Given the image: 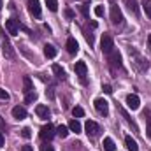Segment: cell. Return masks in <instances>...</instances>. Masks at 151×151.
<instances>
[{
	"instance_id": "cell-1",
	"label": "cell",
	"mask_w": 151,
	"mask_h": 151,
	"mask_svg": "<svg viewBox=\"0 0 151 151\" xmlns=\"http://www.w3.org/2000/svg\"><path fill=\"white\" fill-rule=\"evenodd\" d=\"M130 51V58H132V62H134V69L137 70V72H144V70H148V67H150V63L134 49V47H130L128 49Z\"/></svg>"
},
{
	"instance_id": "cell-2",
	"label": "cell",
	"mask_w": 151,
	"mask_h": 151,
	"mask_svg": "<svg viewBox=\"0 0 151 151\" xmlns=\"http://www.w3.org/2000/svg\"><path fill=\"white\" fill-rule=\"evenodd\" d=\"M2 53H4V56L9 58V60H14V58H16L14 47L11 46V40H9V35L5 34V28L2 30Z\"/></svg>"
},
{
	"instance_id": "cell-3",
	"label": "cell",
	"mask_w": 151,
	"mask_h": 151,
	"mask_svg": "<svg viewBox=\"0 0 151 151\" xmlns=\"http://www.w3.org/2000/svg\"><path fill=\"white\" fill-rule=\"evenodd\" d=\"M100 49H102V53H104V55H109V53L114 49V40H113V37H111L109 34H104V35H102V40H100Z\"/></svg>"
},
{
	"instance_id": "cell-4",
	"label": "cell",
	"mask_w": 151,
	"mask_h": 151,
	"mask_svg": "<svg viewBox=\"0 0 151 151\" xmlns=\"http://www.w3.org/2000/svg\"><path fill=\"white\" fill-rule=\"evenodd\" d=\"M107 56H109V65H111V69H113V70H116V69H119V70H121V69H123L121 56H119V53H118L116 49H113Z\"/></svg>"
},
{
	"instance_id": "cell-5",
	"label": "cell",
	"mask_w": 151,
	"mask_h": 151,
	"mask_svg": "<svg viewBox=\"0 0 151 151\" xmlns=\"http://www.w3.org/2000/svg\"><path fill=\"white\" fill-rule=\"evenodd\" d=\"M55 130H56V128H55L51 123H47V125H44V127L40 128V134H39V135H40L42 141H51V139L55 137Z\"/></svg>"
},
{
	"instance_id": "cell-6",
	"label": "cell",
	"mask_w": 151,
	"mask_h": 151,
	"mask_svg": "<svg viewBox=\"0 0 151 151\" xmlns=\"http://www.w3.org/2000/svg\"><path fill=\"white\" fill-rule=\"evenodd\" d=\"M84 130H86V134H88L90 137H97V135L100 134V127H99L95 121H91V119H88V121H86Z\"/></svg>"
},
{
	"instance_id": "cell-7",
	"label": "cell",
	"mask_w": 151,
	"mask_h": 151,
	"mask_svg": "<svg viewBox=\"0 0 151 151\" xmlns=\"http://www.w3.org/2000/svg\"><path fill=\"white\" fill-rule=\"evenodd\" d=\"M27 5H28V12H30L34 18H40L42 11H40V4H39V0H28Z\"/></svg>"
},
{
	"instance_id": "cell-8",
	"label": "cell",
	"mask_w": 151,
	"mask_h": 151,
	"mask_svg": "<svg viewBox=\"0 0 151 151\" xmlns=\"http://www.w3.org/2000/svg\"><path fill=\"white\" fill-rule=\"evenodd\" d=\"M95 109H97V113L99 114L107 116V114H109V104H107V100H104V99H97V100H95Z\"/></svg>"
},
{
	"instance_id": "cell-9",
	"label": "cell",
	"mask_w": 151,
	"mask_h": 151,
	"mask_svg": "<svg viewBox=\"0 0 151 151\" xmlns=\"http://www.w3.org/2000/svg\"><path fill=\"white\" fill-rule=\"evenodd\" d=\"M111 21H113V25H121L123 23V14H121V9L118 5L111 7Z\"/></svg>"
},
{
	"instance_id": "cell-10",
	"label": "cell",
	"mask_w": 151,
	"mask_h": 151,
	"mask_svg": "<svg viewBox=\"0 0 151 151\" xmlns=\"http://www.w3.org/2000/svg\"><path fill=\"white\" fill-rule=\"evenodd\" d=\"M5 30H7L9 35H18V32H19V25H18V21H16L14 18L7 19V21H5Z\"/></svg>"
},
{
	"instance_id": "cell-11",
	"label": "cell",
	"mask_w": 151,
	"mask_h": 151,
	"mask_svg": "<svg viewBox=\"0 0 151 151\" xmlns=\"http://www.w3.org/2000/svg\"><path fill=\"white\" fill-rule=\"evenodd\" d=\"M127 106H128V109L137 111V109L141 107V100H139V97H137V95H128V97H127Z\"/></svg>"
},
{
	"instance_id": "cell-12",
	"label": "cell",
	"mask_w": 151,
	"mask_h": 151,
	"mask_svg": "<svg viewBox=\"0 0 151 151\" xmlns=\"http://www.w3.org/2000/svg\"><path fill=\"white\" fill-rule=\"evenodd\" d=\"M74 70H76V74L81 77V81L84 83V76H86V72H88V67H86V63H84V62H76Z\"/></svg>"
},
{
	"instance_id": "cell-13",
	"label": "cell",
	"mask_w": 151,
	"mask_h": 151,
	"mask_svg": "<svg viewBox=\"0 0 151 151\" xmlns=\"http://www.w3.org/2000/svg\"><path fill=\"white\" fill-rule=\"evenodd\" d=\"M67 51L70 55H76L79 51V44H77V40L74 37H69V40H67Z\"/></svg>"
},
{
	"instance_id": "cell-14",
	"label": "cell",
	"mask_w": 151,
	"mask_h": 151,
	"mask_svg": "<svg viewBox=\"0 0 151 151\" xmlns=\"http://www.w3.org/2000/svg\"><path fill=\"white\" fill-rule=\"evenodd\" d=\"M35 113L40 119H47L49 118V109H47V106H42V104H39L37 107H35Z\"/></svg>"
},
{
	"instance_id": "cell-15",
	"label": "cell",
	"mask_w": 151,
	"mask_h": 151,
	"mask_svg": "<svg viewBox=\"0 0 151 151\" xmlns=\"http://www.w3.org/2000/svg\"><path fill=\"white\" fill-rule=\"evenodd\" d=\"M12 116H14L16 119H25V118H27V109H25L23 106H16V107L12 109Z\"/></svg>"
},
{
	"instance_id": "cell-16",
	"label": "cell",
	"mask_w": 151,
	"mask_h": 151,
	"mask_svg": "<svg viewBox=\"0 0 151 151\" xmlns=\"http://www.w3.org/2000/svg\"><path fill=\"white\" fill-rule=\"evenodd\" d=\"M144 119H146V134L151 139V107H148L144 111Z\"/></svg>"
},
{
	"instance_id": "cell-17",
	"label": "cell",
	"mask_w": 151,
	"mask_h": 151,
	"mask_svg": "<svg viewBox=\"0 0 151 151\" xmlns=\"http://www.w3.org/2000/svg\"><path fill=\"white\" fill-rule=\"evenodd\" d=\"M44 56L46 58H55L56 56V47L51 46V44H46L44 46Z\"/></svg>"
},
{
	"instance_id": "cell-18",
	"label": "cell",
	"mask_w": 151,
	"mask_h": 151,
	"mask_svg": "<svg viewBox=\"0 0 151 151\" xmlns=\"http://www.w3.org/2000/svg\"><path fill=\"white\" fill-rule=\"evenodd\" d=\"M125 144H127V150H128V151H139L137 142H135L130 135H127V137H125Z\"/></svg>"
},
{
	"instance_id": "cell-19",
	"label": "cell",
	"mask_w": 151,
	"mask_h": 151,
	"mask_svg": "<svg viewBox=\"0 0 151 151\" xmlns=\"http://www.w3.org/2000/svg\"><path fill=\"white\" fill-rule=\"evenodd\" d=\"M125 4H127V7H128V11L132 12V14H139V5H137V0H125Z\"/></svg>"
},
{
	"instance_id": "cell-20",
	"label": "cell",
	"mask_w": 151,
	"mask_h": 151,
	"mask_svg": "<svg viewBox=\"0 0 151 151\" xmlns=\"http://www.w3.org/2000/svg\"><path fill=\"white\" fill-rule=\"evenodd\" d=\"M23 91L25 93L34 91V84H32V79L30 77H23Z\"/></svg>"
},
{
	"instance_id": "cell-21",
	"label": "cell",
	"mask_w": 151,
	"mask_h": 151,
	"mask_svg": "<svg viewBox=\"0 0 151 151\" xmlns=\"http://www.w3.org/2000/svg\"><path fill=\"white\" fill-rule=\"evenodd\" d=\"M102 146H104V150H106V151H114V150H116V144H114V141L111 139V137H106Z\"/></svg>"
},
{
	"instance_id": "cell-22",
	"label": "cell",
	"mask_w": 151,
	"mask_h": 151,
	"mask_svg": "<svg viewBox=\"0 0 151 151\" xmlns=\"http://www.w3.org/2000/svg\"><path fill=\"white\" fill-rule=\"evenodd\" d=\"M69 130H70V132H76V134H81V123H79L77 119H70Z\"/></svg>"
},
{
	"instance_id": "cell-23",
	"label": "cell",
	"mask_w": 151,
	"mask_h": 151,
	"mask_svg": "<svg viewBox=\"0 0 151 151\" xmlns=\"http://www.w3.org/2000/svg\"><path fill=\"white\" fill-rule=\"evenodd\" d=\"M56 134H58L62 139H65V137L69 135V127H65V125H60V127L56 128Z\"/></svg>"
},
{
	"instance_id": "cell-24",
	"label": "cell",
	"mask_w": 151,
	"mask_h": 151,
	"mask_svg": "<svg viewBox=\"0 0 151 151\" xmlns=\"http://www.w3.org/2000/svg\"><path fill=\"white\" fill-rule=\"evenodd\" d=\"M53 72L56 74V77H58V79H65V70H63L60 65H53Z\"/></svg>"
},
{
	"instance_id": "cell-25",
	"label": "cell",
	"mask_w": 151,
	"mask_h": 151,
	"mask_svg": "<svg viewBox=\"0 0 151 151\" xmlns=\"http://www.w3.org/2000/svg\"><path fill=\"white\" fill-rule=\"evenodd\" d=\"M142 9H144L146 16L151 19V0H142Z\"/></svg>"
},
{
	"instance_id": "cell-26",
	"label": "cell",
	"mask_w": 151,
	"mask_h": 151,
	"mask_svg": "<svg viewBox=\"0 0 151 151\" xmlns=\"http://www.w3.org/2000/svg\"><path fill=\"white\" fill-rule=\"evenodd\" d=\"M46 5H47V9L51 12H56L58 11V2L56 0H46Z\"/></svg>"
},
{
	"instance_id": "cell-27",
	"label": "cell",
	"mask_w": 151,
	"mask_h": 151,
	"mask_svg": "<svg viewBox=\"0 0 151 151\" xmlns=\"http://www.w3.org/2000/svg\"><path fill=\"white\" fill-rule=\"evenodd\" d=\"M35 100H37V93H35V91L27 93V97H25V102H27V104H32V102H35Z\"/></svg>"
},
{
	"instance_id": "cell-28",
	"label": "cell",
	"mask_w": 151,
	"mask_h": 151,
	"mask_svg": "<svg viewBox=\"0 0 151 151\" xmlns=\"http://www.w3.org/2000/svg\"><path fill=\"white\" fill-rule=\"evenodd\" d=\"M72 116H74V118H83V116H84V111H83V107L76 106L74 109H72Z\"/></svg>"
},
{
	"instance_id": "cell-29",
	"label": "cell",
	"mask_w": 151,
	"mask_h": 151,
	"mask_svg": "<svg viewBox=\"0 0 151 151\" xmlns=\"http://www.w3.org/2000/svg\"><path fill=\"white\" fill-rule=\"evenodd\" d=\"M81 12H83L84 18H90V7H88V4H83L81 5Z\"/></svg>"
},
{
	"instance_id": "cell-30",
	"label": "cell",
	"mask_w": 151,
	"mask_h": 151,
	"mask_svg": "<svg viewBox=\"0 0 151 151\" xmlns=\"http://www.w3.org/2000/svg\"><path fill=\"white\" fill-rule=\"evenodd\" d=\"M21 137H25V139H30V137H32V132H30L28 127H25V128L21 130Z\"/></svg>"
},
{
	"instance_id": "cell-31",
	"label": "cell",
	"mask_w": 151,
	"mask_h": 151,
	"mask_svg": "<svg viewBox=\"0 0 151 151\" xmlns=\"http://www.w3.org/2000/svg\"><path fill=\"white\" fill-rule=\"evenodd\" d=\"M95 14H97L99 18L104 16V7H102V5H97V7H95Z\"/></svg>"
},
{
	"instance_id": "cell-32",
	"label": "cell",
	"mask_w": 151,
	"mask_h": 151,
	"mask_svg": "<svg viewBox=\"0 0 151 151\" xmlns=\"http://www.w3.org/2000/svg\"><path fill=\"white\" fill-rule=\"evenodd\" d=\"M0 99H2V100H9V93H7L4 88H0Z\"/></svg>"
},
{
	"instance_id": "cell-33",
	"label": "cell",
	"mask_w": 151,
	"mask_h": 151,
	"mask_svg": "<svg viewBox=\"0 0 151 151\" xmlns=\"http://www.w3.org/2000/svg\"><path fill=\"white\" fill-rule=\"evenodd\" d=\"M40 151H55V150H53V146H49V144H42V146H40Z\"/></svg>"
},
{
	"instance_id": "cell-34",
	"label": "cell",
	"mask_w": 151,
	"mask_h": 151,
	"mask_svg": "<svg viewBox=\"0 0 151 151\" xmlns=\"http://www.w3.org/2000/svg\"><path fill=\"white\" fill-rule=\"evenodd\" d=\"M65 16H67L69 19H72V18H74V12H72V9H65Z\"/></svg>"
},
{
	"instance_id": "cell-35",
	"label": "cell",
	"mask_w": 151,
	"mask_h": 151,
	"mask_svg": "<svg viewBox=\"0 0 151 151\" xmlns=\"http://www.w3.org/2000/svg\"><path fill=\"white\" fill-rule=\"evenodd\" d=\"M102 90H104L106 93H113V88H111L109 84H104V88H102Z\"/></svg>"
},
{
	"instance_id": "cell-36",
	"label": "cell",
	"mask_w": 151,
	"mask_h": 151,
	"mask_svg": "<svg viewBox=\"0 0 151 151\" xmlns=\"http://www.w3.org/2000/svg\"><path fill=\"white\" fill-rule=\"evenodd\" d=\"M4 142H5V139H4V134L0 132V148H4Z\"/></svg>"
},
{
	"instance_id": "cell-37",
	"label": "cell",
	"mask_w": 151,
	"mask_h": 151,
	"mask_svg": "<svg viewBox=\"0 0 151 151\" xmlns=\"http://www.w3.org/2000/svg\"><path fill=\"white\" fill-rule=\"evenodd\" d=\"M21 151H34V150H32V146H23Z\"/></svg>"
},
{
	"instance_id": "cell-38",
	"label": "cell",
	"mask_w": 151,
	"mask_h": 151,
	"mask_svg": "<svg viewBox=\"0 0 151 151\" xmlns=\"http://www.w3.org/2000/svg\"><path fill=\"white\" fill-rule=\"evenodd\" d=\"M148 47H150V49H151V34H150V35H148Z\"/></svg>"
},
{
	"instance_id": "cell-39",
	"label": "cell",
	"mask_w": 151,
	"mask_h": 151,
	"mask_svg": "<svg viewBox=\"0 0 151 151\" xmlns=\"http://www.w3.org/2000/svg\"><path fill=\"white\" fill-rule=\"evenodd\" d=\"M2 5H4V4H2V0H0V9H2Z\"/></svg>"
}]
</instances>
